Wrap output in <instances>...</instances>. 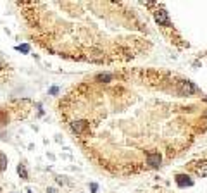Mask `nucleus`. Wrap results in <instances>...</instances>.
<instances>
[{
  "mask_svg": "<svg viewBox=\"0 0 207 193\" xmlns=\"http://www.w3.org/2000/svg\"><path fill=\"white\" fill-rule=\"evenodd\" d=\"M154 17L155 21H157V24L159 26H164V28H171V21H169V16H167V12L164 11V7L161 4H157V9L154 11Z\"/></svg>",
  "mask_w": 207,
  "mask_h": 193,
  "instance_id": "nucleus-1",
  "label": "nucleus"
},
{
  "mask_svg": "<svg viewBox=\"0 0 207 193\" xmlns=\"http://www.w3.org/2000/svg\"><path fill=\"white\" fill-rule=\"evenodd\" d=\"M178 93H180V95H185V96H192V95H195V93H199V86L193 85L192 81H180Z\"/></svg>",
  "mask_w": 207,
  "mask_h": 193,
  "instance_id": "nucleus-2",
  "label": "nucleus"
},
{
  "mask_svg": "<svg viewBox=\"0 0 207 193\" xmlns=\"http://www.w3.org/2000/svg\"><path fill=\"white\" fill-rule=\"evenodd\" d=\"M161 162H162V157H161L159 152H150L147 155V164L150 167H159Z\"/></svg>",
  "mask_w": 207,
  "mask_h": 193,
  "instance_id": "nucleus-3",
  "label": "nucleus"
},
{
  "mask_svg": "<svg viewBox=\"0 0 207 193\" xmlns=\"http://www.w3.org/2000/svg\"><path fill=\"white\" fill-rule=\"evenodd\" d=\"M176 185L180 188H185V186H193V179H190L186 174H178L176 176Z\"/></svg>",
  "mask_w": 207,
  "mask_h": 193,
  "instance_id": "nucleus-4",
  "label": "nucleus"
},
{
  "mask_svg": "<svg viewBox=\"0 0 207 193\" xmlns=\"http://www.w3.org/2000/svg\"><path fill=\"white\" fill-rule=\"evenodd\" d=\"M71 128H73V131L76 134H81V133H85V129L88 128V123H86V121H74V123H71Z\"/></svg>",
  "mask_w": 207,
  "mask_h": 193,
  "instance_id": "nucleus-5",
  "label": "nucleus"
},
{
  "mask_svg": "<svg viewBox=\"0 0 207 193\" xmlns=\"http://www.w3.org/2000/svg\"><path fill=\"white\" fill-rule=\"evenodd\" d=\"M195 174L200 176V178L207 176V162H200V166L195 167Z\"/></svg>",
  "mask_w": 207,
  "mask_h": 193,
  "instance_id": "nucleus-6",
  "label": "nucleus"
},
{
  "mask_svg": "<svg viewBox=\"0 0 207 193\" xmlns=\"http://www.w3.org/2000/svg\"><path fill=\"white\" fill-rule=\"evenodd\" d=\"M17 174L21 176L22 179H28V171H26L24 164H19V166H17Z\"/></svg>",
  "mask_w": 207,
  "mask_h": 193,
  "instance_id": "nucleus-7",
  "label": "nucleus"
},
{
  "mask_svg": "<svg viewBox=\"0 0 207 193\" xmlns=\"http://www.w3.org/2000/svg\"><path fill=\"white\" fill-rule=\"evenodd\" d=\"M111 78H112L111 74H99V76H97V79H102L104 83H107V81H109V79H111Z\"/></svg>",
  "mask_w": 207,
  "mask_h": 193,
  "instance_id": "nucleus-8",
  "label": "nucleus"
},
{
  "mask_svg": "<svg viewBox=\"0 0 207 193\" xmlns=\"http://www.w3.org/2000/svg\"><path fill=\"white\" fill-rule=\"evenodd\" d=\"M17 50H21V52H30V47H28V45H19Z\"/></svg>",
  "mask_w": 207,
  "mask_h": 193,
  "instance_id": "nucleus-9",
  "label": "nucleus"
},
{
  "mask_svg": "<svg viewBox=\"0 0 207 193\" xmlns=\"http://www.w3.org/2000/svg\"><path fill=\"white\" fill-rule=\"evenodd\" d=\"M90 190H92V193H95L97 190H99V185H97V183H92V185H90Z\"/></svg>",
  "mask_w": 207,
  "mask_h": 193,
  "instance_id": "nucleus-10",
  "label": "nucleus"
},
{
  "mask_svg": "<svg viewBox=\"0 0 207 193\" xmlns=\"http://www.w3.org/2000/svg\"><path fill=\"white\" fill-rule=\"evenodd\" d=\"M57 92H59V88H57V86H54V88L50 90V95H55Z\"/></svg>",
  "mask_w": 207,
  "mask_h": 193,
  "instance_id": "nucleus-11",
  "label": "nucleus"
},
{
  "mask_svg": "<svg viewBox=\"0 0 207 193\" xmlns=\"http://www.w3.org/2000/svg\"><path fill=\"white\" fill-rule=\"evenodd\" d=\"M4 67H5V62H4V60H2V59H0V71L4 69Z\"/></svg>",
  "mask_w": 207,
  "mask_h": 193,
  "instance_id": "nucleus-12",
  "label": "nucleus"
},
{
  "mask_svg": "<svg viewBox=\"0 0 207 193\" xmlns=\"http://www.w3.org/2000/svg\"><path fill=\"white\" fill-rule=\"evenodd\" d=\"M205 115H207V114H205Z\"/></svg>",
  "mask_w": 207,
  "mask_h": 193,
  "instance_id": "nucleus-13",
  "label": "nucleus"
},
{
  "mask_svg": "<svg viewBox=\"0 0 207 193\" xmlns=\"http://www.w3.org/2000/svg\"><path fill=\"white\" fill-rule=\"evenodd\" d=\"M14 193H16V191H14Z\"/></svg>",
  "mask_w": 207,
  "mask_h": 193,
  "instance_id": "nucleus-14",
  "label": "nucleus"
}]
</instances>
